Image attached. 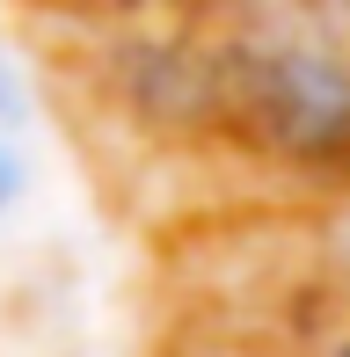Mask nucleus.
<instances>
[{"instance_id": "f257e3e1", "label": "nucleus", "mask_w": 350, "mask_h": 357, "mask_svg": "<svg viewBox=\"0 0 350 357\" xmlns=\"http://www.w3.org/2000/svg\"><path fill=\"white\" fill-rule=\"evenodd\" d=\"M22 190V168H15V153H8V139H0V204Z\"/></svg>"}, {"instance_id": "f03ea898", "label": "nucleus", "mask_w": 350, "mask_h": 357, "mask_svg": "<svg viewBox=\"0 0 350 357\" xmlns=\"http://www.w3.org/2000/svg\"><path fill=\"white\" fill-rule=\"evenodd\" d=\"M343 357H350V350H343Z\"/></svg>"}]
</instances>
